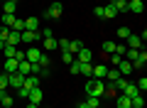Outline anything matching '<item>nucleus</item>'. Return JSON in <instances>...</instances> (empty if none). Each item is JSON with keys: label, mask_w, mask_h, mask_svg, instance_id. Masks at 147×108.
<instances>
[{"label": "nucleus", "mask_w": 147, "mask_h": 108, "mask_svg": "<svg viewBox=\"0 0 147 108\" xmlns=\"http://www.w3.org/2000/svg\"><path fill=\"white\" fill-rule=\"evenodd\" d=\"M86 93L100 98L105 93V79H88V81H86Z\"/></svg>", "instance_id": "nucleus-1"}, {"label": "nucleus", "mask_w": 147, "mask_h": 108, "mask_svg": "<svg viewBox=\"0 0 147 108\" xmlns=\"http://www.w3.org/2000/svg\"><path fill=\"white\" fill-rule=\"evenodd\" d=\"M86 106L88 108H100V98H96V96H86Z\"/></svg>", "instance_id": "nucleus-23"}, {"label": "nucleus", "mask_w": 147, "mask_h": 108, "mask_svg": "<svg viewBox=\"0 0 147 108\" xmlns=\"http://www.w3.org/2000/svg\"><path fill=\"white\" fill-rule=\"evenodd\" d=\"M135 86L140 88V91H147V79H145V76H142V79H137V81H135Z\"/></svg>", "instance_id": "nucleus-36"}, {"label": "nucleus", "mask_w": 147, "mask_h": 108, "mask_svg": "<svg viewBox=\"0 0 147 108\" xmlns=\"http://www.w3.org/2000/svg\"><path fill=\"white\" fill-rule=\"evenodd\" d=\"M10 86V74H0V91H5Z\"/></svg>", "instance_id": "nucleus-27"}, {"label": "nucleus", "mask_w": 147, "mask_h": 108, "mask_svg": "<svg viewBox=\"0 0 147 108\" xmlns=\"http://www.w3.org/2000/svg\"><path fill=\"white\" fill-rule=\"evenodd\" d=\"M103 52L105 54H113V52H115V44H113V42H103Z\"/></svg>", "instance_id": "nucleus-34"}, {"label": "nucleus", "mask_w": 147, "mask_h": 108, "mask_svg": "<svg viewBox=\"0 0 147 108\" xmlns=\"http://www.w3.org/2000/svg\"><path fill=\"white\" fill-rule=\"evenodd\" d=\"M61 62L64 64H71L74 62V54H71V52H61Z\"/></svg>", "instance_id": "nucleus-35"}, {"label": "nucleus", "mask_w": 147, "mask_h": 108, "mask_svg": "<svg viewBox=\"0 0 147 108\" xmlns=\"http://www.w3.org/2000/svg\"><path fill=\"white\" fill-rule=\"evenodd\" d=\"M127 10L135 12V15H140V12L145 10V3H142V0H130V3H127Z\"/></svg>", "instance_id": "nucleus-8"}, {"label": "nucleus", "mask_w": 147, "mask_h": 108, "mask_svg": "<svg viewBox=\"0 0 147 108\" xmlns=\"http://www.w3.org/2000/svg\"><path fill=\"white\" fill-rule=\"evenodd\" d=\"M44 49L54 52V49H57V39H54V37H44Z\"/></svg>", "instance_id": "nucleus-24"}, {"label": "nucleus", "mask_w": 147, "mask_h": 108, "mask_svg": "<svg viewBox=\"0 0 147 108\" xmlns=\"http://www.w3.org/2000/svg\"><path fill=\"white\" fill-rule=\"evenodd\" d=\"M12 103H15V101H12V96L3 93V106H5V108H12Z\"/></svg>", "instance_id": "nucleus-37"}, {"label": "nucleus", "mask_w": 147, "mask_h": 108, "mask_svg": "<svg viewBox=\"0 0 147 108\" xmlns=\"http://www.w3.org/2000/svg\"><path fill=\"white\" fill-rule=\"evenodd\" d=\"M0 17H3V25H5V27H12V22H15V15H5V12H3Z\"/></svg>", "instance_id": "nucleus-31"}, {"label": "nucleus", "mask_w": 147, "mask_h": 108, "mask_svg": "<svg viewBox=\"0 0 147 108\" xmlns=\"http://www.w3.org/2000/svg\"><path fill=\"white\" fill-rule=\"evenodd\" d=\"M81 74L91 79V74H93V64H91V62H81Z\"/></svg>", "instance_id": "nucleus-22"}, {"label": "nucleus", "mask_w": 147, "mask_h": 108, "mask_svg": "<svg viewBox=\"0 0 147 108\" xmlns=\"http://www.w3.org/2000/svg\"><path fill=\"white\" fill-rule=\"evenodd\" d=\"M0 3H5V0H0Z\"/></svg>", "instance_id": "nucleus-45"}, {"label": "nucleus", "mask_w": 147, "mask_h": 108, "mask_svg": "<svg viewBox=\"0 0 147 108\" xmlns=\"http://www.w3.org/2000/svg\"><path fill=\"white\" fill-rule=\"evenodd\" d=\"M132 64V69H142L147 64V54H145V49H140V54H137V59L135 62H130Z\"/></svg>", "instance_id": "nucleus-12"}, {"label": "nucleus", "mask_w": 147, "mask_h": 108, "mask_svg": "<svg viewBox=\"0 0 147 108\" xmlns=\"http://www.w3.org/2000/svg\"><path fill=\"white\" fill-rule=\"evenodd\" d=\"M81 47H84V44H81L79 39H69V52H71V54H76V52H79Z\"/></svg>", "instance_id": "nucleus-25"}, {"label": "nucleus", "mask_w": 147, "mask_h": 108, "mask_svg": "<svg viewBox=\"0 0 147 108\" xmlns=\"http://www.w3.org/2000/svg\"><path fill=\"white\" fill-rule=\"evenodd\" d=\"M3 93H5V91H0V106H3Z\"/></svg>", "instance_id": "nucleus-42"}, {"label": "nucleus", "mask_w": 147, "mask_h": 108, "mask_svg": "<svg viewBox=\"0 0 147 108\" xmlns=\"http://www.w3.org/2000/svg\"><path fill=\"white\" fill-rule=\"evenodd\" d=\"M22 84H25V76H22V74H10V88H20Z\"/></svg>", "instance_id": "nucleus-13"}, {"label": "nucleus", "mask_w": 147, "mask_h": 108, "mask_svg": "<svg viewBox=\"0 0 147 108\" xmlns=\"http://www.w3.org/2000/svg\"><path fill=\"white\" fill-rule=\"evenodd\" d=\"M115 15H118V12H115V7H113V5L108 3V5L103 7V20H110V17H115Z\"/></svg>", "instance_id": "nucleus-21"}, {"label": "nucleus", "mask_w": 147, "mask_h": 108, "mask_svg": "<svg viewBox=\"0 0 147 108\" xmlns=\"http://www.w3.org/2000/svg\"><path fill=\"white\" fill-rule=\"evenodd\" d=\"M125 3H130V0H125Z\"/></svg>", "instance_id": "nucleus-46"}, {"label": "nucleus", "mask_w": 147, "mask_h": 108, "mask_svg": "<svg viewBox=\"0 0 147 108\" xmlns=\"http://www.w3.org/2000/svg\"><path fill=\"white\" fill-rule=\"evenodd\" d=\"M25 86H27V88H37V86H39V76L27 74V76H25Z\"/></svg>", "instance_id": "nucleus-19"}, {"label": "nucleus", "mask_w": 147, "mask_h": 108, "mask_svg": "<svg viewBox=\"0 0 147 108\" xmlns=\"http://www.w3.org/2000/svg\"><path fill=\"white\" fill-rule=\"evenodd\" d=\"M61 12H64V5H61V3H52V5H49V10L44 12V17L57 20V17H61Z\"/></svg>", "instance_id": "nucleus-3"}, {"label": "nucleus", "mask_w": 147, "mask_h": 108, "mask_svg": "<svg viewBox=\"0 0 147 108\" xmlns=\"http://www.w3.org/2000/svg\"><path fill=\"white\" fill-rule=\"evenodd\" d=\"M17 64H20V62H17V59H5V74H17Z\"/></svg>", "instance_id": "nucleus-17"}, {"label": "nucleus", "mask_w": 147, "mask_h": 108, "mask_svg": "<svg viewBox=\"0 0 147 108\" xmlns=\"http://www.w3.org/2000/svg\"><path fill=\"white\" fill-rule=\"evenodd\" d=\"M105 74H108V67H105V64H98V67H93L91 79H105Z\"/></svg>", "instance_id": "nucleus-14"}, {"label": "nucleus", "mask_w": 147, "mask_h": 108, "mask_svg": "<svg viewBox=\"0 0 147 108\" xmlns=\"http://www.w3.org/2000/svg\"><path fill=\"white\" fill-rule=\"evenodd\" d=\"M39 64H42V67H44V69H47V67H49V57H47V54H42V59H39Z\"/></svg>", "instance_id": "nucleus-39"}, {"label": "nucleus", "mask_w": 147, "mask_h": 108, "mask_svg": "<svg viewBox=\"0 0 147 108\" xmlns=\"http://www.w3.org/2000/svg\"><path fill=\"white\" fill-rule=\"evenodd\" d=\"M130 35H132V32H130V27H118V37H120V39H127Z\"/></svg>", "instance_id": "nucleus-29"}, {"label": "nucleus", "mask_w": 147, "mask_h": 108, "mask_svg": "<svg viewBox=\"0 0 147 108\" xmlns=\"http://www.w3.org/2000/svg\"><path fill=\"white\" fill-rule=\"evenodd\" d=\"M10 30H15V32H22V30H25V20L15 17V22H12V27H10Z\"/></svg>", "instance_id": "nucleus-28"}, {"label": "nucleus", "mask_w": 147, "mask_h": 108, "mask_svg": "<svg viewBox=\"0 0 147 108\" xmlns=\"http://www.w3.org/2000/svg\"><path fill=\"white\" fill-rule=\"evenodd\" d=\"M69 69H71V74H81V62H79V59H74V62L69 64Z\"/></svg>", "instance_id": "nucleus-30"}, {"label": "nucleus", "mask_w": 147, "mask_h": 108, "mask_svg": "<svg viewBox=\"0 0 147 108\" xmlns=\"http://www.w3.org/2000/svg\"><path fill=\"white\" fill-rule=\"evenodd\" d=\"M130 106H132V101L125 96V93H118L115 96V108H130Z\"/></svg>", "instance_id": "nucleus-7"}, {"label": "nucleus", "mask_w": 147, "mask_h": 108, "mask_svg": "<svg viewBox=\"0 0 147 108\" xmlns=\"http://www.w3.org/2000/svg\"><path fill=\"white\" fill-rule=\"evenodd\" d=\"M5 44H12V47H20L22 42H20V32H15V30H10V35H7V42Z\"/></svg>", "instance_id": "nucleus-18"}, {"label": "nucleus", "mask_w": 147, "mask_h": 108, "mask_svg": "<svg viewBox=\"0 0 147 108\" xmlns=\"http://www.w3.org/2000/svg\"><path fill=\"white\" fill-rule=\"evenodd\" d=\"M79 108H88V106H86V103H79Z\"/></svg>", "instance_id": "nucleus-43"}, {"label": "nucleus", "mask_w": 147, "mask_h": 108, "mask_svg": "<svg viewBox=\"0 0 147 108\" xmlns=\"http://www.w3.org/2000/svg\"><path fill=\"white\" fill-rule=\"evenodd\" d=\"M125 42H127V44H125L127 49H142V37L140 35H130Z\"/></svg>", "instance_id": "nucleus-5"}, {"label": "nucleus", "mask_w": 147, "mask_h": 108, "mask_svg": "<svg viewBox=\"0 0 147 108\" xmlns=\"http://www.w3.org/2000/svg\"><path fill=\"white\" fill-rule=\"evenodd\" d=\"M27 108H39V106H37V103H27Z\"/></svg>", "instance_id": "nucleus-41"}, {"label": "nucleus", "mask_w": 147, "mask_h": 108, "mask_svg": "<svg viewBox=\"0 0 147 108\" xmlns=\"http://www.w3.org/2000/svg\"><path fill=\"white\" fill-rule=\"evenodd\" d=\"M37 39H42V32H39V30H37V32L22 30V32H20V42H22V44H34Z\"/></svg>", "instance_id": "nucleus-2"}, {"label": "nucleus", "mask_w": 147, "mask_h": 108, "mask_svg": "<svg viewBox=\"0 0 147 108\" xmlns=\"http://www.w3.org/2000/svg\"><path fill=\"white\" fill-rule=\"evenodd\" d=\"M142 3H145V0H142Z\"/></svg>", "instance_id": "nucleus-48"}, {"label": "nucleus", "mask_w": 147, "mask_h": 108, "mask_svg": "<svg viewBox=\"0 0 147 108\" xmlns=\"http://www.w3.org/2000/svg\"><path fill=\"white\" fill-rule=\"evenodd\" d=\"M44 37H54V32L49 30V27H44V30H42V39H44Z\"/></svg>", "instance_id": "nucleus-40"}, {"label": "nucleus", "mask_w": 147, "mask_h": 108, "mask_svg": "<svg viewBox=\"0 0 147 108\" xmlns=\"http://www.w3.org/2000/svg\"><path fill=\"white\" fill-rule=\"evenodd\" d=\"M130 108H135V106H130Z\"/></svg>", "instance_id": "nucleus-47"}, {"label": "nucleus", "mask_w": 147, "mask_h": 108, "mask_svg": "<svg viewBox=\"0 0 147 108\" xmlns=\"http://www.w3.org/2000/svg\"><path fill=\"white\" fill-rule=\"evenodd\" d=\"M3 12L5 15H15L17 12V0H5L3 3Z\"/></svg>", "instance_id": "nucleus-9"}, {"label": "nucleus", "mask_w": 147, "mask_h": 108, "mask_svg": "<svg viewBox=\"0 0 147 108\" xmlns=\"http://www.w3.org/2000/svg\"><path fill=\"white\" fill-rule=\"evenodd\" d=\"M118 71H120L123 76H127V74H132L135 69H132V64L127 62V59H120V64H118Z\"/></svg>", "instance_id": "nucleus-10"}, {"label": "nucleus", "mask_w": 147, "mask_h": 108, "mask_svg": "<svg viewBox=\"0 0 147 108\" xmlns=\"http://www.w3.org/2000/svg\"><path fill=\"white\" fill-rule=\"evenodd\" d=\"M7 35H10V27L0 25V42H7Z\"/></svg>", "instance_id": "nucleus-32"}, {"label": "nucleus", "mask_w": 147, "mask_h": 108, "mask_svg": "<svg viewBox=\"0 0 147 108\" xmlns=\"http://www.w3.org/2000/svg\"><path fill=\"white\" fill-rule=\"evenodd\" d=\"M76 59H79V62H93V52L86 49V47H81V49L76 52Z\"/></svg>", "instance_id": "nucleus-6"}, {"label": "nucleus", "mask_w": 147, "mask_h": 108, "mask_svg": "<svg viewBox=\"0 0 147 108\" xmlns=\"http://www.w3.org/2000/svg\"><path fill=\"white\" fill-rule=\"evenodd\" d=\"M42 54H44L42 49H37V47H30V49L25 52V59H27L30 64H34V62H39V59H42Z\"/></svg>", "instance_id": "nucleus-4"}, {"label": "nucleus", "mask_w": 147, "mask_h": 108, "mask_svg": "<svg viewBox=\"0 0 147 108\" xmlns=\"http://www.w3.org/2000/svg\"><path fill=\"white\" fill-rule=\"evenodd\" d=\"M17 74H22V76H27V74H32V64L27 62V59H22V62L17 64Z\"/></svg>", "instance_id": "nucleus-16"}, {"label": "nucleus", "mask_w": 147, "mask_h": 108, "mask_svg": "<svg viewBox=\"0 0 147 108\" xmlns=\"http://www.w3.org/2000/svg\"><path fill=\"white\" fill-rule=\"evenodd\" d=\"M120 59H123V57H118V54H110V64H113V67H118Z\"/></svg>", "instance_id": "nucleus-38"}, {"label": "nucleus", "mask_w": 147, "mask_h": 108, "mask_svg": "<svg viewBox=\"0 0 147 108\" xmlns=\"http://www.w3.org/2000/svg\"><path fill=\"white\" fill-rule=\"evenodd\" d=\"M3 47H5V42H0V52H3Z\"/></svg>", "instance_id": "nucleus-44"}, {"label": "nucleus", "mask_w": 147, "mask_h": 108, "mask_svg": "<svg viewBox=\"0 0 147 108\" xmlns=\"http://www.w3.org/2000/svg\"><path fill=\"white\" fill-rule=\"evenodd\" d=\"M15 52H17V47H12V44H5V47H3V54H5V59L15 57Z\"/></svg>", "instance_id": "nucleus-26"}, {"label": "nucleus", "mask_w": 147, "mask_h": 108, "mask_svg": "<svg viewBox=\"0 0 147 108\" xmlns=\"http://www.w3.org/2000/svg\"><path fill=\"white\" fill-rule=\"evenodd\" d=\"M27 98H30V103H37V106H39V103H42V88H39V86H37V88H32Z\"/></svg>", "instance_id": "nucleus-15"}, {"label": "nucleus", "mask_w": 147, "mask_h": 108, "mask_svg": "<svg viewBox=\"0 0 147 108\" xmlns=\"http://www.w3.org/2000/svg\"><path fill=\"white\" fill-rule=\"evenodd\" d=\"M130 101H132V106H135V108H142V106H145V98H142V93H140V96H135V98H130Z\"/></svg>", "instance_id": "nucleus-33"}, {"label": "nucleus", "mask_w": 147, "mask_h": 108, "mask_svg": "<svg viewBox=\"0 0 147 108\" xmlns=\"http://www.w3.org/2000/svg\"><path fill=\"white\" fill-rule=\"evenodd\" d=\"M25 30L37 32V30H39V20H37V17H27V20H25Z\"/></svg>", "instance_id": "nucleus-20"}, {"label": "nucleus", "mask_w": 147, "mask_h": 108, "mask_svg": "<svg viewBox=\"0 0 147 108\" xmlns=\"http://www.w3.org/2000/svg\"><path fill=\"white\" fill-rule=\"evenodd\" d=\"M120 93H125V96H127V98H135V96H140V93H142V91H140V88H137V86H135V84H127V86H125V88H123V91H120Z\"/></svg>", "instance_id": "nucleus-11"}]
</instances>
